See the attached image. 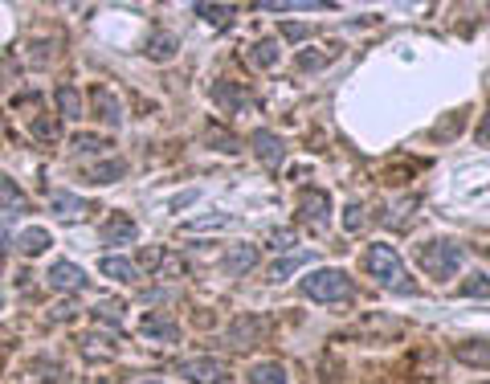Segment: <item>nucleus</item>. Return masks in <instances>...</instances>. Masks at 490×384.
<instances>
[{
  "instance_id": "obj_38",
  "label": "nucleus",
  "mask_w": 490,
  "mask_h": 384,
  "mask_svg": "<svg viewBox=\"0 0 490 384\" xmlns=\"http://www.w3.org/2000/svg\"><path fill=\"white\" fill-rule=\"evenodd\" d=\"M151 384H160V380H151Z\"/></svg>"
},
{
  "instance_id": "obj_16",
  "label": "nucleus",
  "mask_w": 490,
  "mask_h": 384,
  "mask_svg": "<svg viewBox=\"0 0 490 384\" xmlns=\"http://www.w3.org/2000/svg\"><path fill=\"white\" fill-rule=\"evenodd\" d=\"M143 335L148 340H180V323L168 315H143Z\"/></svg>"
},
{
  "instance_id": "obj_10",
  "label": "nucleus",
  "mask_w": 490,
  "mask_h": 384,
  "mask_svg": "<svg viewBox=\"0 0 490 384\" xmlns=\"http://www.w3.org/2000/svg\"><path fill=\"white\" fill-rule=\"evenodd\" d=\"M135 221H131L127 213H115L107 225H103V242H111V246H131L135 242Z\"/></svg>"
},
{
  "instance_id": "obj_12",
  "label": "nucleus",
  "mask_w": 490,
  "mask_h": 384,
  "mask_svg": "<svg viewBox=\"0 0 490 384\" xmlns=\"http://www.w3.org/2000/svg\"><path fill=\"white\" fill-rule=\"evenodd\" d=\"M254 266H257V246H234L229 254H225V262H221V270L229 278L245 274V270H254Z\"/></svg>"
},
{
  "instance_id": "obj_35",
  "label": "nucleus",
  "mask_w": 490,
  "mask_h": 384,
  "mask_svg": "<svg viewBox=\"0 0 490 384\" xmlns=\"http://www.w3.org/2000/svg\"><path fill=\"white\" fill-rule=\"evenodd\" d=\"M270 242H274V250H290V242H295V234H290V229H278V234L270 237Z\"/></svg>"
},
{
  "instance_id": "obj_25",
  "label": "nucleus",
  "mask_w": 490,
  "mask_h": 384,
  "mask_svg": "<svg viewBox=\"0 0 490 384\" xmlns=\"http://www.w3.org/2000/svg\"><path fill=\"white\" fill-rule=\"evenodd\" d=\"M172 50H176V42H172L168 33H156V37L148 42V54L156 58V62H168V58H172Z\"/></svg>"
},
{
  "instance_id": "obj_28",
  "label": "nucleus",
  "mask_w": 490,
  "mask_h": 384,
  "mask_svg": "<svg viewBox=\"0 0 490 384\" xmlns=\"http://www.w3.org/2000/svg\"><path fill=\"white\" fill-rule=\"evenodd\" d=\"M123 311H127L123 303H98V307H95V319L98 323H115V327H119V323H123Z\"/></svg>"
},
{
  "instance_id": "obj_32",
  "label": "nucleus",
  "mask_w": 490,
  "mask_h": 384,
  "mask_svg": "<svg viewBox=\"0 0 490 384\" xmlns=\"http://www.w3.org/2000/svg\"><path fill=\"white\" fill-rule=\"evenodd\" d=\"M225 225H234V217H204V221H188L184 229H225Z\"/></svg>"
},
{
  "instance_id": "obj_29",
  "label": "nucleus",
  "mask_w": 490,
  "mask_h": 384,
  "mask_svg": "<svg viewBox=\"0 0 490 384\" xmlns=\"http://www.w3.org/2000/svg\"><path fill=\"white\" fill-rule=\"evenodd\" d=\"M33 135L45 139V143H54V139H57V123H54V119H37V123H33Z\"/></svg>"
},
{
  "instance_id": "obj_9",
  "label": "nucleus",
  "mask_w": 490,
  "mask_h": 384,
  "mask_svg": "<svg viewBox=\"0 0 490 384\" xmlns=\"http://www.w3.org/2000/svg\"><path fill=\"white\" fill-rule=\"evenodd\" d=\"M221 360H213V356H201V360H184L180 364V376H188L192 384H217L221 380Z\"/></svg>"
},
{
  "instance_id": "obj_20",
  "label": "nucleus",
  "mask_w": 490,
  "mask_h": 384,
  "mask_svg": "<svg viewBox=\"0 0 490 384\" xmlns=\"http://www.w3.org/2000/svg\"><path fill=\"white\" fill-rule=\"evenodd\" d=\"M249 384H287V368L278 360L257 364V368H249Z\"/></svg>"
},
{
  "instance_id": "obj_7",
  "label": "nucleus",
  "mask_w": 490,
  "mask_h": 384,
  "mask_svg": "<svg viewBox=\"0 0 490 384\" xmlns=\"http://www.w3.org/2000/svg\"><path fill=\"white\" fill-rule=\"evenodd\" d=\"M302 221L310 225V229H327V221H331V196L327 192H307L302 196Z\"/></svg>"
},
{
  "instance_id": "obj_19",
  "label": "nucleus",
  "mask_w": 490,
  "mask_h": 384,
  "mask_svg": "<svg viewBox=\"0 0 490 384\" xmlns=\"http://www.w3.org/2000/svg\"><path fill=\"white\" fill-rule=\"evenodd\" d=\"M458 360L474 364V368H490V343L486 340H466L458 343Z\"/></svg>"
},
{
  "instance_id": "obj_15",
  "label": "nucleus",
  "mask_w": 490,
  "mask_h": 384,
  "mask_svg": "<svg viewBox=\"0 0 490 384\" xmlns=\"http://www.w3.org/2000/svg\"><path fill=\"white\" fill-rule=\"evenodd\" d=\"M50 209H54L62 221H78V217H86V201H78L74 192H50Z\"/></svg>"
},
{
  "instance_id": "obj_26",
  "label": "nucleus",
  "mask_w": 490,
  "mask_h": 384,
  "mask_svg": "<svg viewBox=\"0 0 490 384\" xmlns=\"http://www.w3.org/2000/svg\"><path fill=\"white\" fill-rule=\"evenodd\" d=\"M466 299H490V274H474L470 282H462Z\"/></svg>"
},
{
  "instance_id": "obj_33",
  "label": "nucleus",
  "mask_w": 490,
  "mask_h": 384,
  "mask_svg": "<svg viewBox=\"0 0 490 384\" xmlns=\"http://www.w3.org/2000/svg\"><path fill=\"white\" fill-rule=\"evenodd\" d=\"M323 62H327V58H323V54H310V50H307V54L299 58V65H302V70H319Z\"/></svg>"
},
{
  "instance_id": "obj_34",
  "label": "nucleus",
  "mask_w": 490,
  "mask_h": 384,
  "mask_svg": "<svg viewBox=\"0 0 490 384\" xmlns=\"http://www.w3.org/2000/svg\"><path fill=\"white\" fill-rule=\"evenodd\" d=\"M360 225H364V213H360V204H348V229H352V234H356V229H360Z\"/></svg>"
},
{
  "instance_id": "obj_27",
  "label": "nucleus",
  "mask_w": 490,
  "mask_h": 384,
  "mask_svg": "<svg viewBox=\"0 0 490 384\" xmlns=\"http://www.w3.org/2000/svg\"><path fill=\"white\" fill-rule=\"evenodd\" d=\"M196 12H201L209 25L225 29V25H229V12H234V9H225V4H196Z\"/></svg>"
},
{
  "instance_id": "obj_11",
  "label": "nucleus",
  "mask_w": 490,
  "mask_h": 384,
  "mask_svg": "<svg viewBox=\"0 0 490 384\" xmlns=\"http://www.w3.org/2000/svg\"><path fill=\"white\" fill-rule=\"evenodd\" d=\"M82 356L86 360H111V356L119 352V335H98V331H90V335H82Z\"/></svg>"
},
{
  "instance_id": "obj_5",
  "label": "nucleus",
  "mask_w": 490,
  "mask_h": 384,
  "mask_svg": "<svg viewBox=\"0 0 490 384\" xmlns=\"http://www.w3.org/2000/svg\"><path fill=\"white\" fill-rule=\"evenodd\" d=\"M209 95H213V103L221 111H229V115H234V111H245V107H254V98L245 95V86H237V82H213L209 86Z\"/></svg>"
},
{
  "instance_id": "obj_18",
  "label": "nucleus",
  "mask_w": 490,
  "mask_h": 384,
  "mask_svg": "<svg viewBox=\"0 0 490 384\" xmlns=\"http://www.w3.org/2000/svg\"><path fill=\"white\" fill-rule=\"evenodd\" d=\"M103 274L115 278V282H139V266H135V262H127V257H119V254L103 257Z\"/></svg>"
},
{
  "instance_id": "obj_4",
  "label": "nucleus",
  "mask_w": 490,
  "mask_h": 384,
  "mask_svg": "<svg viewBox=\"0 0 490 384\" xmlns=\"http://www.w3.org/2000/svg\"><path fill=\"white\" fill-rule=\"evenodd\" d=\"M90 107H95V119H103L107 127H119L123 123V103L115 98V90L111 86H90Z\"/></svg>"
},
{
  "instance_id": "obj_3",
  "label": "nucleus",
  "mask_w": 490,
  "mask_h": 384,
  "mask_svg": "<svg viewBox=\"0 0 490 384\" xmlns=\"http://www.w3.org/2000/svg\"><path fill=\"white\" fill-rule=\"evenodd\" d=\"M417 257H421V266L433 278H449V274H458V266L466 262V250L458 242H425Z\"/></svg>"
},
{
  "instance_id": "obj_6",
  "label": "nucleus",
  "mask_w": 490,
  "mask_h": 384,
  "mask_svg": "<svg viewBox=\"0 0 490 384\" xmlns=\"http://www.w3.org/2000/svg\"><path fill=\"white\" fill-rule=\"evenodd\" d=\"M45 282H50L54 290H86L90 278H86V270L74 266V262H54L50 274H45Z\"/></svg>"
},
{
  "instance_id": "obj_22",
  "label": "nucleus",
  "mask_w": 490,
  "mask_h": 384,
  "mask_svg": "<svg viewBox=\"0 0 490 384\" xmlns=\"http://www.w3.org/2000/svg\"><path fill=\"white\" fill-rule=\"evenodd\" d=\"M123 172H127V164L107 160V164H98V168H90V172H86V180H90V184H111V180H119Z\"/></svg>"
},
{
  "instance_id": "obj_21",
  "label": "nucleus",
  "mask_w": 490,
  "mask_h": 384,
  "mask_svg": "<svg viewBox=\"0 0 490 384\" xmlns=\"http://www.w3.org/2000/svg\"><path fill=\"white\" fill-rule=\"evenodd\" d=\"M57 107H62L65 119H82V95H78L70 82L57 86Z\"/></svg>"
},
{
  "instance_id": "obj_31",
  "label": "nucleus",
  "mask_w": 490,
  "mask_h": 384,
  "mask_svg": "<svg viewBox=\"0 0 490 384\" xmlns=\"http://www.w3.org/2000/svg\"><path fill=\"white\" fill-rule=\"evenodd\" d=\"M103 148H107V143H103L98 135H78L74 139V151H86V156H95V151H103Z\"/></svg>"
},
{
  "instance_id": "obj_23",
  "label": "nucleus",
  "mask_w": 490,
  "mask_h": 384,
  "mask_svg": "<svg viewBox=\"0 0 490 384\" xmlns=\"http://www.w3.org/2000/svg\"><path fill=\"white\" fill-rule=\"evenodd\" d=\"M278 58H282V45H278L274 37H266V42H257V45H254L249 62H254V65H274Z\"/></svg>"
},
{
  "instance_id": "obj_13",
  "label": "nucleus",
  "mask_w": 490,
  "mask_h": 384,
  "mask_svg": "<svg viewBox=\"0 0 490 384\" xmlns=\"http://www.w3.org/2000/svg\"><path fill=\"white\" fill-rule=\"evenodd\" d=\"M54 246V237H50V229H42V225H33V229H25V234H17V250H21L25 257H37L45 254V250Z\"/></svg>"
},
{
  "instance_id": "obj_37",
  "label": "nucleus",
  "mask_w": 490,
  "mask_h": 384,
  "mask_svg": "<svg viewBox=\"0 0 490 384\" xmlns=\"http://www.w3.org/2000/svg\"><path fill=\"white\" fill-rule=\"evenodd\" d=\"M0 131H4V123H0Z\"/></svg>"
},
{
  "instance_id": "obj_1",
  "label": "nucleus",
  "mask_w": 490,
  "mask_h": 384,
  "mask_svg": "<svg viewBox=\"0 0 490 384\" xmlns=\"http://www.w3.org/2000/svg\"><path fill=\"white\" fill-rule=\"evenodd\" d=\"M364 270H368L380 287L396 290V295H417V282L409 278V270L401 266V257H396L393 246H380V242H376V246L364 254Z\"/></svg>"
},
{
  "instance_id": "obj_8",
  "label": "nucleus",
  "mask_w": 490,
  "mask_h": 384,
  "mask_svg": "<svg viewBox=\"0 0 490 384\" xmlns=\"http://www.w3.org/2000/svg\"><path fill=\"white\" fill-rule=\"evenodd\" d=\"M249 143H254L257 160L270 164V168H278V164H282V156H287V143H282L274 131H254V135H249Z\"/></svg>"
},
{
  "instance_id": "obj_24",
  "label": "nucleus",
  "mask_w": 490,
  "mask_h": 384,
  "mask_svg": "<svg viewBox=\"0 0 490 384\" xmlns=\"http://www.w3.org/2000/svg\"><path fill=\"white\" fill-rule=\"evenodd\" d=\"M307 262H310V254H307V250H302V254H290V257H282V262H274L270 278H274V282H282V278H290V274H295L299 266H307Z\"/></svg>"
},
{
  "instance_id": "obj_30",
  "label": "nucleus",
  "mask_w": 490,
  "mask_h": 384,
  "mask_svg": "<svg viewBox=\"0 0 490 384\" xmlns=\"http://www.w3.org/2000/svg\"><path fill=\"white\" fill-rule=\"evenodd\" d=\"M209 139H213V143H221V151H241V143H237L229 131H221V127H209Z\"/></svg>"
},
{
  "instance_id": "obj_17",
  "label": "nucleus",
  "mask_w": 490,
  "mask_h": 384,
  "mask_svg": "<svg viewBox=\"0 0 490 384\" xmlns=\"http://www.w3.org/2000/svg\"><path fill=\"white\" fill-rule=\"evenodd\" d=\"M262 331H266V323H262V319H237L234 331H229V343H234V348H254Z\"/></svg>"
},
{
  "instance_id": "obj_36",
  "label": "nucleus",
  "mask_w": 490,
  "mask_h": 384,
  "mask_svg": "<svg viewBox=\"0 0 490 384\" xmlns=\"http://www.w3.org/2000/svg\"><path fill=\"white\" fill-rule=\"evenodd\" d=\"M479 143H486V148H490V119H486V123H482V131H479Z\"/></svg>"
},
{
  "instance_id": "obj_2",
  "label": "nucleus",
  "mask_w": 490,
  "mask_h": 384,
  "mask_svg": "<svg viewBox=\"0 0 490 384\" xmlns=\"http://www.w3.org/2000/svg\"><path fill=\"white\" fill-rule=\"evenodd\" d=\"M302 295L315 303H340V299H352V282L343 270H315V274L302 278Z\"/></svg>"
},
{
  "instance_id": "obj_14",
  "label": "nucleus",
  "mask_w": 490,
  "mask_h": 384,
  "mask_svg": "<svg viewBox=\"0 0 490 384\" xmlns=\"http://www.w3.org/2000/svg\"><path fill=\"white\" fill-rule=\"evenodd\" d=\"M17 213H29L25 192L17 188L12 180H0V221H4V217H17Z\"/></svg>"
}]
</instances>
